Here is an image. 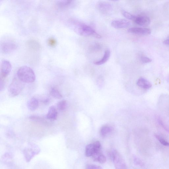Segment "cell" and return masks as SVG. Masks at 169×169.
Segmentation results:
<instances>
[{
    "instance_id": "6da1fadb",
    "label": "cell",
    "mask_w": 169,
    "mask_h": 169,
    "mask_svg": "<svg viewBox=\"0 0 169 169\" xmlns=\"http://www.w3.org/2000/svg\"><path fill=\"white\" fill-rule=\"evenodd\" d=\"M72 24L74 32L79 35L84 37L92 36L98 39L102 38L100 34L85 24L75 22L72 23Z\"/></svg>"
},
{
    "instance_id": "7a4b0ae2",
    "label": "cell",
    "mask_w": 169,
    "mask_h": 169,
    "mask_svg": "<svg viewBox=\"0 0 169 169\" xmlns=\"http://www.w3.org/2000/svg\"><path fill=\"white\" fill-rule=\"evenodd\" d=\"M17 77L22 82L25 83H31L35 81V74L32 69L27 66L20 67L17 71Z\"/></svg>"
},
{
    "instance_id": "3957f363",
    "label": "cell",
    "mask_w": 169,
    "mask_h": 169,
    "mask_svg": "<svg viewBox=\"0 0 169 169\" xmlns=\"http://www.w3.org/2000/svg\"><path fill=\"white\" fill-rule=\"evenodd\" d=\"M40 152L41 149L37 145L31 143L24 149L23 153L26 162H29Z\"/></svg>"
},
{
    "instance_id": "277c9868",
    "label": "cell",
    "mask_w": 169,
    "mask_h": 169,
    "mask_svg": "<svg viewBox=\"0 0 169 169\" xmlns=\"http://www.w3.org/2000/svg\"><path fill=\"white\" fill-rule=\"evenodd\" d=\"M24 82L18 78H14L9 87L8 92L10 95L15 97L20 93L24 88Z\"/></svg>"
},
{
    "instance_id": "5b68a950",
    "label": "cell",
    "mask_w": 169,
    "mask_h": 169,
    "mask_svg": "<svg viewBox=\"0 0 169 169\" xmlns=\"http://www.w3.org/2000/svg\"><path fill=\"white\" fill-rule=\"evenodd\" d=\"M111 156L116 169H127L125 161L121 154L117 151L113 150L111 153Z\"/></svg>"
},
{
    "instance_id": "8992f818",
    "label": "cell",
    "mask_w": 169,
    "mask_h": 169,
    "mask_svg": "<svg viewBox=\"0 0 169 169\" xmlns=\"http://www.w3.org/2000/svg\"><path fill=\"white\" fill-rule=\"evenodd\" d=\"M101 145L98 141L94 142L86 146L85 155L87 157H92L94 154L101 151Z\"/></svg>"
},
{
    "instance_id": "52a82bcc",
    "label": "cell",
    "mask_w": 169,
    "mask_h": 169,
    "mask_svg": "<svg viewBox=\"0 0 169 169\" xmlns=\"http://www.w3.org/2000/svg\"><path fill=\"white\" fill-rule=\"evenodd\" d=\"M17 45L15 42L11 40H6L1 44V50L5 54L11 53L15 50Z\"/></svg>"
},
{
    "instance_id": "ba28073f",
    "label": "cell",
    "mask_w": 169,
    "mask_h": 169,
    "mask_svg": "<svg viewBox=\"0 0 169 169\" xmlns=\"http://www.w3.org/2000/svg\"><path fill=\"white\" fill-rule=\"evenodd\" d=\"M12 69L11 64L6 60L2 61L1 65V79H4L8 76Z\"/></svg>"
},
{
    "instance_id": "9c48e42d",
    "label": "cell",
    "mask_w": 169,
    "mask_h": 169,
    "mask_svg": "<svg viewBox=\"0 0 169 169\" xmlns=\"http://www.w3.org/2000/svg\"><path fill=\"white\" fill-rule=\"evenodd\" d=\"M97 6L99 12L103 14L110 13L112 11V8L110 3L103 1L99 2L98 3Z\"/></svg>"
},
{
    "instance_id": "30bf717a",
    "label": "cell",
    "mask_w": 169,
    "mask_h": 169,
    "mask_svg": "<svg viewBox=\"0 0 169 169\" xmlns=\"http://www.w3.org/2000/svg\"><path fill=\"white\" fill-rule=\"evenodd\" d=\"M128 32L131 33L145 36L150 34L151 33V31L150 28L134 27L129 28L128 30Z\"/></svg>"
},
{
    "instance_id": "8fae6325",
    "label": "cell",
    "mask_w": 169,
    "mask_h": 169,
    "mask_svg": "<svg viewBox=\"0 0 169 169\" xmlns=\"http://www.w3.org/2000/svg\"><path fill=\"white\" fill-rule=\"evenodd\" d=\"M112 27L115 28L121 29L128 27L130 25V23L126 19L115 20L111 23Z\"/></svg>"
},
{
    "instance_id": "7c38bea8",
    "label": "cell",
    "mask_w": 169,
    "mask_h": 169,
    "mask_svg": "<svg viewBox=\"0 0 169 169\" xmlns=\"http://www.w3.org/2000/svg\"><path fill=\"white\" fill-rule=\"evenodd\" d=\"M133 21L136 24L141 26H148L151 22L150 18L145 15L135 16Z\"/></svg>"
},
{
    "instance_id": "4fadbf2b",
    "label": "cell",
    "mask_w": 169,
    "mask_h": 169,
    "mask_svg": "<svg viewBox=\"0 0 169 169\" xmlns=\"http://www.w3.org/2000/svg\"><path fill=\"white\" fill-rule=\"evenodd\" d=\"M27 46L31 50L34 51H37L40 50L41 46L35 40H29L27 42Z\"/></svg>"
},
{
    "instance_id": "5bb4252c",
    "label": "cell",
    "mask_w": 169,
    "mask_h": 169,
    "mask_svg": "<svg viewBox=\"0 0 169 169\" xmlns=\"http://www.w3.org/2000/svg\"><path fill=\"white\" fill-rule=\"evenodd\" d=\"M137 84L139 87L145 89H150L152 86L150 82L145 78L142 77L138 79L137 82Z\"/></svg>"
},
{
    "instance_id": "9a60e30c",
    "label": "cell",
    "mask_w": 169,
    "mask_h": 169,
    "mask_svg": "<svg viewBox=\"0 0 169 169\" xmlns=\"http://www.w3.org/2000/svg\"><path fill=\"white\" fill-rule=\"evenodd\" d=\"M46 117L49 120L54 121L56 120L58 117V112L55 107L51 106L49 108Z\"/></svg>"
},
{
    "instance_id": "2e32d148",
    "label": "cell",
    "mask_w": 169,
    "mask_h": 169,
    "mask_svg": "<svg viewBox=\"0 0 169 169\" xmlns=\"http://www.w3.org/2000/svg\"><path fill=\"white\" fill-rule=\"evenodd\" d=\"M28 108L31 111L36 110L39 106V102L37 99L33 98L28 101L27 103Z\"/></svg>"
},
{
    "instance_id": "e0dca14e",
    "label": "cell",
    "mask_w": 169,
    "mask_h": 169,
    "mask_svg": "<svg viewBox=\"0 0 169 169\" xmlns=\"http://www.w3.org/2000/svg\"><path fill=\"white\" fill-rule=\"evenodd\" d=\"M92 157L94 161L101 163H105L106 161V158L102 153V151L94 154Z\"/></svg>"
},
{
    "instance_id": "ac0fdd59",
    "label": "cell",
    "mask_w": 169,
    "mask_h": 169,
    "mask_svg": "<svg viewBox=\"0 0 169 169\" xmlns=\"http://www.w3.org/2000/svg\"><path fill=\"white\" fill-rule=\"evenodd\" d=\"M111 55V52L109 49H107L104 53L102 58L97 61L94 62V64L96 65H101L106 63L110 58Z\"/></svg>"
},
{
    "instance_id": "d6986e66",
    "label": "cell",
    "mask_w": 169,
    "mask_h": 169,
    "mask_svg": "<svg viewBox=\"0 0 169 169\" xmlns=\"http://www.w3.org/2000/svg\"><path fill=\"white\" fill-rule=\"evenodd\" d=\"M73 1H59L57 2L56 5L57 7L60 9L65 8L70 6Z\"/></svg>"
},
{
    "instance_id": "ffe728a7",
    "label": "cell",
    "mask_w": 169,
    "mask_h": 169,
    "mask_svg": "<svg viewBox=\"0 0 169 169\" xmlns=\"http://www.w3.org/2000/svg\"><path fill=\"white\" fill-rule=\"evenodd\" d=\"M111 131V128L108 126H104L101 129L100 133L102 137H105Z\"/></svg>"
},
{
    "instance_id": "44dd1931",
    "label": "cell",
    "mask_w": 169,
    "mask_h": 169,
    "mask_svg": "<svg viewBox=\"0 0 169 169\" xmlns=\"http://www.w3.org/2000/svg\"><path fill=\"white\" fill-rule=\"evenodd\" d=\"M50 94L54 98L57 99H61L63 98L61 94L56 88H53L51 89Z\"/></svg>"
},
{
    "instance_id": "7402d4cb",
    "label": "cell",
    "mask_w": 169,
    "mask_h": 169,
    "mask_svg": "<svg viewBox=\"0 0 169 169\" xmlns=\"http://www.w3.org/2000/svg\"><path fill=\"white\" fill-rule=\"evenodd\" d=\"M57 106L59 110L61 111L64 110L67 107V102L66 100H62L58 103Z\"/></svg>"
},
{
    "instance_id": "603a6c76",
    "label": "cell",
    "mask_w": 169,
    "mask_h": 169,
    "mask_svg": "<svg viewBox=\"0 0 169 169\" xmlns=\"http://www.w3.org/2000/svg\"><path fill=\"white\" fill-rule=\"evenodd\" d=\"M121 13L124 17L128 19L131 20L133 21L135 17V16L133 15L130 13L125 11H122Z\"/></svg>"
},
{
    "instance_id": "cb8c5ba5",
    "label": "cell",
    "mask_w": 169,
    "mask_h": 169,
    "mask_svg": "<svg viewBox=\"0 0 169 169\" xmlns=\"http://www.w3.org/2000/svg\"><path fill=\"white\" fill-rule=\"evenodd\" d=\"M157 140L163 145L169 146V143L161 136L157 135H155Z\"/></svg>"
},
{
    "instance_id": "d4e9b609",
    "label": "cell",
    "mask_w": 169,
    "mask_h": 169,
    "mask_svg": "<svg viewBox=\"0 0 169 169\" xmlns=\"http://www.w3.org/2000/svg\"><path fill=\"white\" fill-rule=\"evenodd\" d=\"M47 42L48 45L52 47L55 46L57 43L56 40L53 38H49Z\"/></svg>"
},
{
    "instance_id": "484cf974",
    "label": "cell",
    "mask_w": 169,
    "mask_h": 169,
    "mask_svg": "<svg viewBox=\"0 0 169 169\" xmlns=\"http://www.w3.org/2000/svg\"><path fill=\"white\" fill-rule=\"evenodd\" d=\"M85 169H103L100 166L93 164H88L86 167Z\"/></svg>"
},
{
    "instance_id": "4316f807",
    "label": "cell",
    "mask_w": 169,
    "mask_h": 169,
    "mask_svg": "<svg viewBox=\"0 0 169 169\" xmlns=\"http://www.w3.org/2000/svg\"><path fill=\"white\" fill-rule=\"evenodd\" d=\"M141 59V62L145 63H150L152 61V59L145 56H142Z\"/></svg>"
},
{
    "instance_id": "83f0119b",
    "label": "cell",
    "mask_w": 169,
    "mask_h": 169,
    "mask_svg": "<svg viewBox=\"0 0 169 169\" xmlns=\"http://www.w3.org/2000/svg\"><path fill=\"white\" fill-rule=\"evenodd\" d=\"M12 157L11 154L8 153H5L2 157V159L4 161H7L11 159Z\"/></svg>"
},
{
    "instance_id": "f1b7e54d",
    "label": "cell",
    "mask_w": 169,
    "mask_h": 169,
    "mask_svg": "<svg viewBox=\"0 0 169 169\" xmlns=\"http://www.w3.org/2000/svg\"><path fill=\"white\" fill-rule=\"evenodd\" d=\"M0 89H1V91H2L4 89L5 86V82L3 80L1 79L0 80Z\"/></svg>"
},
{
    "instance_id": "f546056e",
    "label": "cell",
    "mask_w": 169,
    "mask_h": 169,
    "mask_svg": "<svg viewBox=\"0 0 169 169\" xmlns=\"http://www.w3.org/2000/svg\"><path fill=\"white\" fill-rule=\"evenodd\" d=\"M164 44L166 45L169 46V38L167 39L163 42Z\"/></svg>"
},
{
    "instance_id": "4dcf8cb0",
    "label": "cell",
    "mask_w": 169,
    "mask_h": 169,
    "mask_svg": "<svg viewBox=\"0 0 169 169\" xmlns=\"http://www.w3.org/2000/svg\"><path fill=\"white\" fill-rule=\"evenodd\" d=\"M168 82H169V75L168 76Z\"/></svg>"
},
{
    "instance_id": "1f68e13d",
    "label": "cell",
    "mask_w": 169,
    "mask_h": 169,
    "mask_svg": "<svg viewBox=\"0 0 169 169\" xmlns=\"http://www.w3.org/2000/svg\"></svg>"
}]
</instances>
